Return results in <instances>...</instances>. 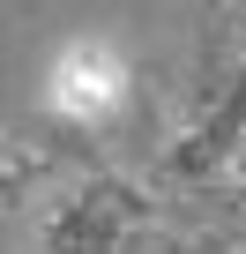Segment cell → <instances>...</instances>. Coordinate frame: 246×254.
Returning <instances> with one entry per match:
<instances>
[{
    "mask_svg": "<svg viewBox=\"0 0 246 254\" xmlns=\"http://www.w3.org/2000/svg\"><path fill=\"white\" fill-rule=\"evenodd\" d=\"M52 90H60V105H67V112H104V105H112V90H119V67H112V53L75 45V53L60 60Z\"/></svg>",
    "mask_w": 246,
    "mask_h": 254,
    "instance_id": "2",
    "label": "cell"
},
{
    "mask_svg": "<svg viewBox=\"0 0 246 254\" xmlns=\"http://www.w3.org/2000/svg\"><path fill=\"white\" fill-rule=\"evenodd\" d=\"M142 232V202L127 187H82L52 224H45V247L52 254H127Z\"/></svg>",
    "mask_w": 246,
    "mask_h": 254,
    "instance_id": "1",
    "label": "cell"
},
{
    "mask_svg": "<svg viewBox=\"0 0 246 254\" xmlns=\"http://www.w3.org/2000/svg\"><path fill=\"white\" fill-rule=\"evenodd\" d=\"M224 165H231V180H246V112H239V135H231V157Z\"/></svg>",
    "mask_w": 246,
    "mask_h": 254,
    "instance_id": "3",
    "label": "cell"
}]
</instances>
